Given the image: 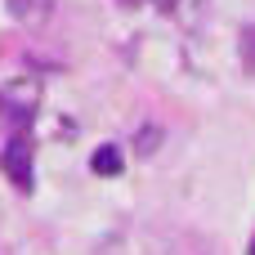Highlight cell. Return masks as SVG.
I'll return each mask as SVG.
<instances>
[{
  "label": "cell",
  "instance_id": "obj_1",
  "mask_svg": "<svg viewBox=\"0 0 255 255\" xmlns=\"http://www.w3.org/2000/svg\"><path fill=\"white\" fill-rule=\"evenodd\" d=\"M40 108V81L36 76H13L0 85V117L9 126H27Z\"/></svg>",
  "mask_w": 255,
  "mask_h": 255
},
{
  "label": "cell",
  "instance_id": "obj_2",
  "mask_svg": "<svg viewBox=\"0 0 255 255\" xmlns=\"http://www.w3.org/2000/svg\"><path fill=\"white\" fill-rule=\"evenodd\" d=\"M0 166H4V175L13 179V188L31 193V143H27L22 134H13V139L4 143V152H0Z\"/></svg>",
  "mask_w": 255,
  "mask_h": 255
},
{
  "label": "cell",
  "instance_id": "obj_3",
  "mask_svg": "<svg viewBox=\"0 0 255 255\" xmlns=\"http://www.w3.org/2000/svg\"><path fill=\"white\" fill-rule=\"evenodd\" d=\"M126 4H148V9H157V13H166L170 22H179V27H202V18H206V0H126Z\"/></svg>",
  "mask_w": 255,
  "mask_h": 255
},
{
  "label": "cell",
  "instance_id": "obj_4",
  "mask_svg": "<svg viewBox=\"0 0 255 255\" xmlns=\"http://www.w3.org/2000/svg\"><path fill=\"white\" fill-rule=\"evenodd\" d=\"M4 9H9V18H13V22L36 27V22H45V18H49L54 0H4Z\"/></svg>",
  "mask_w": 255,
  "mask_h": 255
},
{
  "label": "cell",
  "instance_id": "obj_5",
  "mask_svg": "<svg viewBox=\"0 0 255 255\" xmlns=\"http://www.w3.org/2000/svg\"><path fill=\"white\" fill-rule=\"evenodd\" d=\"M90 170H94V175H121V148L103 143V148L90 157Z\"/></svg>",
  "mask_w": 255,
  "mask_h": 255
},
{
  "label": "cell",
  "instance_id": "obj_6",
  "mask_svg": "<svg viewBox=\"0 0 255 255\" xmlns=\"http://www.w3.org/2000/svg\"><path fill=\"white\" fill-rule=\"evenodd\" d=\"M157 143H161V130H157V126H143V130L134 134V152H139V157H152Z\"/></svg>",
  "mask_w": 255,
  "mask_h": 255
},
{
  "label": "cell",
  "instance_id": "obj_7",
  "mask_svg": "<svg viewBox=\"0 0 255 255\" xmlns=\"http://www.w3.org/2000/svg\"><path fill=\"white\" fill-rule=\"evenodd\" d=\"M238 45H242V63L255 72V27H242V40Z\"/></svg>",
  "mask_w": 255,
  "mask_h": 255
},
{
  "label": "cell",
  "instance_id": "obj_8",
  "mask_svg": "<svg viewBox=\"0 0 255 255\" xmlns=\"http://www.w3.org/2000/svg\"><path fill=\"white\" fill-rule=\"evenodd\" d=\"M247 255H255V238H251V247H247Z\"/></svg>",
  "mask_w": 255,
  "mask_h": 255
}]
</instances>
